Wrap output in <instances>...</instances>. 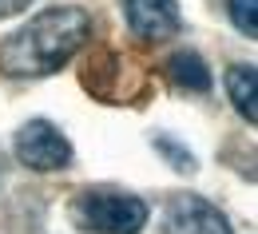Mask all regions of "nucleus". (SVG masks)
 Masks as SVG:
<instances>
[{
    "mask_svg": "<svg viewBox=\"0 0 258 234\" xmlns=\"http://www.w3.org/2000/svg\"><path fill=\"white\" fill-rule=\"evenodd\" d=\"M167 71H171V80H175L183 92H207V88H211V67L203 64V56L191 52V48L175 52V56L167 60Z\"/></svg>",
    "mask_w": 258,
    "mask_h": 234,
    "instance_id": "nucleus-7",
    "label": "nucleus"
},
{
    "mask_svg": "<svg viewBox=\"0 0 258 234\" xmlns=\"http://www.w3.org/2000/svg\"><path fill=\"white\" fill-rule=\"evenodd\" d=\"M12 147H16V159L28 171H40V175L64 171L68 163H72V143H68V135L60 131L56 123H48V119H28V123L16 131Z\"/></svg>",
    "mask_w": 258,
    "mask_h": 234,
    "instance_id": "nucleus-3",
    "label": "nucleus"
},
{
    "mask_svg": "<svg viewBox=\"0 0 258 234\" xmlns=\"http://www.w3.org/2000/svg\"><path fill=\"white\" fill-rule=\"evenodd\" d=\"M32 0H0V20H8V16H16V12H24Z\"/></svg>",
    "mask_w": 258,
    "mask_h": 234,
    "instance_id": "nucleus-10",
    "label": "nucleus"
},
{
    "mask_svg": "<svg viewBox=\"0 0 258 234\" xmlns=\"http://www.w3.org/2000/svg\"><path fill=\"white\" fill-rule=\"evenodd\" d=\"M92 16L76 4L44 8L20 32L0 40V67L8 75H52L88 44Z\"/></svg>",
    "mask_w": 258,
    "mask_h": 234,
    "instance_id": "nucleus-1",
    "label": "nucleus"
},
{
    "mask_svg": "<svg viewBox=\"0 0 258 234\" xmlns=\"http://www.w3.org/2000/svg\"><path fill=\"white\" fill-rule=\"evenodd\" d=\"M254 92H258V71H254V64H230V67H226V96H230L234 111H238L246 123H254V119H258Z\"/></svg>",
    "mask_w": 258,
    "mask_h": 234,
    "instance_id": "nucleus-6",
    "label": "nucleus"
},
{
    "mask_svg": "<svg viewBox=\"0 0 258 234\" xmlns=\"http://www.w3.org/2000/svg\"><path fill=\"white\" fill-rule=\"evenodd\" d=\"M123 16H127V28L147 44H159L183 28L179 0H123Z\"/></svg>",
    "mask_w": 258,
    "mask_h": 234,
    "instance_id": "nucleus-5",
    "label": "nucleus"
},
{
    "mask_svg": "<svg viewBox=\"0 0 258 234\" xmlns=\"http://www.w3.org/2000/svg\"><path fill=\"white\" fill-rule=\"evenodd\" d=\"M226 12L242 36H258V0H226Z\"/></svg>",
    "mask_w": 258,
    "mask_h": 234,
    "instance_id": "nucleus-9",
    "label": "nucleus"
},
{
    "mask_svg": "<svg viewBox=\"0 0 258 234\" xmlns=\"http://www.w3.org/2000/svg\"><path fill=\"white\" fill-rule=\"evenodd\" d=\"M151 147H155V151H159V155H163V159H167V163H171L175 171H183V175H195V171H199L195 155L187 151V147H183V143H179V139H175V135L155 131V135H151Z\"/></svg>",
    "mask_w": 258,
    "mask_h": 234,
    "instance_id": "nucleus-8",
    "label": "nucleus"
},
{
    "mask_svg": "<svg viewBox=\"0 0 258 234\" xmlns=\"http://www.w3.org/2000/svg\"><path fill=\"white\" fill-rule=\"evenodd\" d=\"M72 222L88 234H139L147 222V202L127 191H111V187H92L80 191L68 206Z\"/></svg>",
    "mask_w": 258,
    "mask_h": 234,
    "instance_id": "nucleus-2",
    "label": "nucleus"
},
{
    "mask_svg": "<svg viewBox=\"0 0 258 234\" xmlns=\"http://www.w3.org/2000/svg\"><path fill=\"white\" fill-rule=\"evenodd\" d=\"M163 234H234L226 214L195 191H179L163 206Z\"/></svg>",
    "mask_w": 258,
    "mask_h": 234,
    "instance_id": "nucleus-4",
    "label": "nucleus"
}]
</instances>
